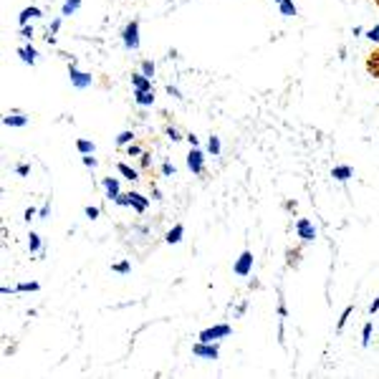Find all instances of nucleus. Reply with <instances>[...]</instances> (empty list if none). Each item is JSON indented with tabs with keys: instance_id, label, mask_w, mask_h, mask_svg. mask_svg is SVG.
<instances>
[{
	"instance_id": "41",
	"label": "nucleus",
	"mask_w": 379,
	"mask_h": 379,
	"mask_svg": "<svg viewBox=\"0 0 379 379\" xmlns=\"http://www.w3.org/2000/svg\"><path fill=\"white\" fill-rule=\"evenodd\" d=\"M187 142H190V144H192V147H197V144H200V142H197V137H195V134H187Z\"/></svg>"
},
{
	"instance_id": "5",
	"label": "nucleus",
	"mask_w": 379,
	"mask_h": 379,
	"mask_svg": "<svg viewBox=\"0 0 379 379\" xmlns=\"http://www.w3.org/2000/svg\"><path fill=\"white\" fill-rule=\"evenodd\" d=\"M202 162H205L202 152H200L197 147H192V149H190V155H187V167H190V172L200 174V172H202Z\"/></svg>"
},
{
	"instance_id": "43",
	"label": "nucleus",
	"mask_w": 379,
	"mask_h": 379,
	"mask_svg": "<svg viewBox=\"0 0 379 379\" xmlns=\"http://www.w3.org/2000/svg\"><path fill=\"white\" fill-rule=\"evenodd\" d=\"M51 215V205H43V210H41V218H48Z\"/></svg>"
},
{
	"instance_id": "26",
	"label": "nucleus",
	"mask_w": 379,
	"mask_h": 379,
	"mask_svg": "<svg viewBox=\"0 0 379 379\" xmlns=\"http://www.w3.org/2000/svg\"><path fill=\"white\" fill-rule=\"evenodd\" d=\"M28 240H31V253L41 250V235H38V233H31V235H28Z\"/></svg>"
},
{
	"instance_id": "16",
	"label": "nucleus",
	"mask_w": 379,
	"mask_h": 379,
	"mask_svg": "<svg viewBox=\"0 0 379 379\" xmlns=\"http://www.w3.org/2000/svg\"><path fill=\"white\" fill-rule=\"evenodd\" d=\"M278 10H281V16H286V18H291V16H296V13H298V8L293 5V0H281V3H278Z\"/></svg>"
},
{
	"instance_id": "19",
	"label": "nucleus",
	"mask_w": 379,
	"mask_h": 379,
	"mask_svg": "<svg viewBox=\"0 0 379 379\" xmlns=\"http://www.w3.org/2000/svg\"><path fill=\"white\" fill-rule=\"evenodd\" d=\"M76 149H79L81 155H94L96 144H94V142H88V139H79V142H76Z\"/></svg>"
},
{
	"instance_id": "2",
	"label": "nucleus",
	"mask_w": 379,
	"mask_h": 379,
	"mask_svg": "<svg viewBox=\"0 0 379 379\" xmlns=\"http://www.w3.org/2000/svg\"><path fill=\"white\" fill-rule=\"evenodd\" d=\"M230 334H233V328L227 326V324H218V326H210V328H205V331L200 334V341H207V344H212V341L225 339V336H230Z\"/></svg>"
},
{
	"instance_id": "13",
	"label": "nucleus",
	"mask_w": 379,
	"mask_h": 379,
	"mask_svg": "<svg viewBox=\"0 0 379 379\" xmlns=\"http://www.w3.org/2000/svg\"><path fill=\"white\" fill-rule=\"evenodd\" d=\"M3 124L5 126H18V129H20V126L28 124V119H25V114H8V117L3 119Z\"/></svg>"
},
{
	"instance_id": "34",
	"label": "nucleus",
	"mask_w": 379,
	"mask_h": 379,
	"mask_svg": "<svg viewBox=\"0 0 379 379\" xmlns=\"http://www.w3.org/2000/svg\"><path fill=\"white\" fill-rule=\"evenodd\" d=\"M167 137L172 139V142H180V139H182V134H180V132H177V129H174V126H167Z\"/></svg>"
},
{
	"instance_id": "28",
	"label": "nucleus",
	"mask_w": 379,
	"mask_h": 379,
	"mask_svg": "<svg viewBox=\"0 0 379 379\" xmlns=\"http://www.w3.org/2000/svg\"><path fill=\"white\" fill-rule=\"evenodd\" d=\"M126 155H129V157H142L144 149L139 147V144H129V147H126Z\"/></svg>"
},
{
	"instance_id": "15",
	"label": "nucleus",
	"mask_w": 379,
	"mask_h": 379,
	"mask_svg": "<svg viewBox=\"0 0 379 379\" xmlns=\"http://www.w3.org/2000/svg\"><path fill=\"white\" fill-rule=\"evenodd\" d=\"M331 177H334V180L346 182V180H351V177H354V170L351 167H334L331 170Z\"/></svg>"
},
{
	"instance_id": "29",
	"label": "nucleus",
	"mask_w": 379,
	"mask_h": 379,
	"mask_svg": "<svg viewBox=\"0 0 379 379\" xmlns=\"http://www.w3.org/2000/svg\"><path fill=\"white\" fill-rule=\"evenodd\" d=\"M84 215H86V218H88V220H96V218H99V215H101V210H99V207H94V205H88V207L84 210Z\"/></svg>"
},
{
	"instance_id": "8",
	"label": "nucleus",
	"mask_w": 379,
	"mask_h": 379,
	"mask_svg": "<svg viewBox=\"0 0 379 379\" xmlns=\"http://www.w3.org/2000/svg\"><path fill=\"white\" fill-rule=\"evenodd\" d=\"M296 233H298L301 240H306V243H311V240L316 238V230H313V225L309 220H298L296 223Z\"/></svg>"
},
{
	"instance_id": "17",
	"label": "nucleus",
	"mask_w": 379,
	"mask_h": 379,
	"mask_svg": "<svg viewBox=\"0 0 379 379\" xmlns=\"http://www.w3.org/2000/svg\"><path fill=\"white\" fill-rule=\"evenodd\" d=\"M134 99H137L139 106H152V104H155V94H152V91H137Z\"/></svg>"
},
{
	"instance_id": "37",
	"label": "nucleus",
	"mask_w": 379,
	"mask_h": 379,
	"mask_svg": "<svg viewBox=\"0 0 379 379\" xmlns=\"http://www.w3.org/2000/svg\"><path fill=\"white\" fill-rule=\"evenodd\" d=\"M20 35L23 38H33V28H31V25H20Z\"/></svg>"
},
{
	"instance_id": "32",
	"label": "nucleus",
	"mask_w": 379,
	"mask_h": 379,
	"mask_svg": "<svg viewBox=\"0 0 379 379\" xmlns=\"http://www.w3.org/2000/svg\"><path fill=\"white\" fill-rule=\"evenodd\" d=\"M61 23H63L61 18H56V20H51V23H48V33H53V35H56V33L61 31Z\"/></svg>"
},
{
	"instance_id": "7",
	"label": "nucleus",
	"mask_w": 379,
	"mask_h": 379,
	"mask_svg": "<svg viewBox=\"0 0 379 379\" xmlns=\"http://www.w3.org/2000/svg\"><path fill=\"white\" fill-rule=\"evenodd\" d=\"M41 16H43V10H41V8H35V5L23 8V10H20V16H18V23H20V25H31V20H38Z\"/></svg>"
},
{
	"instance_id": "31",
	"label": "nucleus",
	"mask_w": 379,
	"mask_h": 379,
	"mask_svg": "<svg viewBox=\"0 0 379 379\" xmlns=\"http://www.w3.org/2000/svg\"><path fill=\"white\" fill-rule=\"evenodd\" d=\"M366 38H369L372 43H379V25H374V28L366 31Z\"/></svg>"
},
{
	"instance_id": "20",
	"label": "nucleus",
	"mask_w": 379,
	"mask_h": 379,
	"mask_svg": "<svg viewBox=\"0 0 379 379\" xmlns=\"http://www.w3.org/2000/svg\"><path fill=\"white\" fill-rule=\"evenodd\" d=\"M38 288H41V283L28 281V283H20V286H16V293H31V291H38Z\"/></svg>"
},
{
	"instance_id": "44",
	"label": "nucleus",
	"mask_w": 379,
	"mask_h": 379,
	"mask_svg": "<svg viewBox=\"0 0 379 379\" xmlns=\"http://www.w3.org/2000/svg\"><path fill=\"white\" fill-rule=\"evenodd\" d=\"M276 3H281V0H276Z\"/></svg>"
},
{
	"instance_id": "27",
	"label": "nucleus",
	"mask_w": 379,
	"mask_h": 379,
	"mask_svg": "<svg viewBox=\"0 0 379 379\" xmlns=\"http://www.w3.org/2000/svg\"><path fill=\"white\" fill-rule=\"evenodd\" d=\"M351 311H354V309L349 306V309H346L344 313H341V319H339V324H336V331H341V328H344V326H346V321H349V316H351Z\"/></svg>"
},
{
	"instance_id": "25",
	"label": "nucleus",
	"mask_w": 379,
	"mask_h": 379,
	"mask_svg": "<svg viewBox=\"0 0 379 379\" xmlns=\"http://www.w3.org/2000/svg\"><path fill=\"white\" fill-rule=\"evenodd\" d=\"M369 339H372V324H364V331H362V346H369Z\"/></svg>"
},
{
	"instance_id": "10",
	"label": "nucleus",
	"mask_w": 379,
	"mask_h": 379,
	"mask_svg": "<svg viewBox=\"0 0 379 379\" xmlns=\"http://www.w3.org/2000/svg\"><path fill=\"white\" fill-rule=\"evenodd\" d=\"M101 185H104V190H106V197L114 202V200H117L121 192H119V182L117 180H114V177H104V180H101Z\"/></svg>"
},
{
	"instance_id": "18",
	"label": "nucleus",
	"mask_w": 379,
	"mask_h": 379,
	"mask_svg": "<svg viewBox=\"0 0 379 379\" xmlns=\"http://www.w3.org/2000/svg\"><path fill=\"white\" fill-rule=\"evenodd\" d=\"M79 8H81V0H66V3H63V8H61V16L69 18V16H73Z\"/></svg>"
},
{
	"instance_id": "3",
	"label": "nucleus",
	"mask_w": 379,
	"mask_h": 379,
	"mask_svg": "<svg viewBox=\"0 0 379 379\" xmlns=\"http://www.w3.org/2000/svg\"><path fill=\"white\" fill-rule=\"evenodd\" d=\"M192 354H195V357H200V359H210V362H215V359L220 357V349H218V344H207V341H200V344L192 346Z\"/></svg>"
},
{
	"instance_id": "24",
	"label": "nucleus",
	"mask_w": 379,
	"mask_h": 379,
	"mask_svg": "<svg viewBox=\"0 0 379 379\" xmlns=\"http://www.w3.org/2000/svg\"><path fill=\"white\" fill-rule=\"evenodd\" d=\"M155 71H157V66H155L152 61H142V73H144V76H149V79H152V76H155Z\"/></svg>"
},
{
	"instance_id": "38",
	"label": "nucleus",
	"mask_w": 379,
	"mask_h": 379,
	"mask_svg": "<svg viewBox=\"0 0 379 379\" xmlns=\"http://www.w3.org/2000/svg\"><path fill=\"white\" fill-rule=\"evenodd\" d=\"M16 172H18L20 177H25V174H28V172H31V167H28V164H20V167H18Z\"/></svg>"
},
{
	"instance_id": "1",
	"label": "nucleus",
	"mask_w": 379,
	"mask_h": 379,
	"mask_svg": "<svg viewBox=\"0 0 379 379\" xmlns=\"http://www.w3.org/2000/svg\"><path fill=\"white\" fill-rule=\"evenodd\" d=\"M121 41H124V48H126V51H137V48H139V23H137V20H132V23L124 25Z\"/></svg>"
},
{
	"instance_id": "9",
	"label": "nucleus",
	"mask_w": 379,
	"mask_h": 379,
	"mask_svg": "<svg viewBox=\"0 0 379 379\" xmlns=\"http://www.w3.org/2000/svg\"><path fill=\"white\" fill-rule=\"evenodd\" d=\"M18 58H20L23 63H28V66H33V63L38 61V51H35L31 43H25V46L18 48Z\"/></svg>"
},
{
	"instance_id": "14",
	"label": "nucleus",
	"mask_w": 379,
	"mask_h": 379,
	"mask_svg": "<svg viewBox=\"0 0 379 379\" xmlns=\"http://www.w3.org/2000/svg\"><path fill=\"white\" fill-rule=\"evenodd\" d=\"M182 235H185V227H182V225H174L172 230L167 233V238H164V240H167L170 245H177V243L182 240Z\"/></svg>"
},
{
	"instance_id": "4",
	"label": "nucleus",
	"mask_w": 379,
	"mask_h": 379,
	"mask_svg": "<svg viewBox=\"0 0 379 379\" xmlns=\"http://www.w3.org/2000/svg\"><path fill=\"white\" fill-rule=\"evenodd\" d=\"M69 76H71V84L76 86V88H88V86H91V73H86V71H79V69H76L73 66V63H71V66H69Z\"/></svg>"
},
{
	"instance_id": "23",
	"label": "nucleus",
	"mask_w": 379,
	"mask_h": 379,
	"mask_svg": "<svg viewBox=\"0 0 379 379\" xmlns=\"http://www.w3.org/2000/svg\"><path fill=\"white\" fill-rule=\"evenodd\" d=\"M220 139L218 137H210V142H207V152H210V155H220Z\"/></svg>"
},
{
	"instance_id": "35",
	"label": "nucleus",
	"mask_w": 379,
	"mask_h": 379,
	"mask_svg": "<svg viewBox=\"0 0 379 379\" xmlns=\"http://www.w3.org/2000/svg\"><path fill=\"white\" fill-rule=\"evenodd\" d=\"M114 205H119V207H126V205H129V195H119L117 200H114Z\"/></svg>"
},
{
	"instance_id": "22",
	"label": "nucleus",
	"mask_w": 379,
	"mask_h": 379,
	"mask_svg": "<svg viewBox=\"0 0 379 379\" xmlns=\"http://www.w3.org/2000/svg\"><path fill=\"white\" fill-rule=\"evenodd\" d=\"M132 139H134V132H121V134H117V147H129Z\"/></svg>"
},
{
	"instance_id": "30",
	"label": "nucleus",
	"mask_w": 379,
	"mask_h": 379,
	"mask_svg": "<svg viewBox=\"0 0 379 379\" xmlns=\"http://www.w3.org/2000/svg\"><path fill=\"white\" fill-rule=\"evenodd\" d=\"M111 271H114V273H129L132 265H129V263H117V265H111Z\"/></svg>"
},
{
	"instance_id": "39",
	"label": "nucleus",
	"mask_w": 379,
	"mask_h": 379,
	"mask_svg": "<svg viewBox=\"0 0 379 379\" xmlns=\"http://www.w3.org/2000/svg\"><path fill=\"white\" fill-rule=\"evenodd\" d=\"M149 164H152V157L144 152V155H142V167H149Z\"/></svg>"
},
{
	"instance_id": "33",
	"label": "nucleus",
	"mask_w": 379,
	"mask_h": 379,
	"mask_svg": "<svg viewBox=\"0 0 379 379\" xmlns=\"http://www.w3.org/2000/svg\"><path fill=\"white\" fill-rule=\"evenodd\" d=\"M174 172H177V170H174V164H170V162H164V164H162V174H164V177H172Z\"/></svg>"
},
{
	"instance_id": "42",
	"label": "nucleus",
	"mask_w": 379,
	"mask_h": 379,
	"mask_svg": "<svg viewBox=\"0 0 379 379\" xmlns=\"http://www.w3.org/2000/svg\"><path fill=\"white\" fill-rule=\"evenodd\" d=\"M369 311H372V313H377V311H379V298H374V301H372V306H369Z\"/></svg>"
},
{
	"instance_id": "6",
	"label": "nucleus",
	"mask_w": 379,
	"mask_h": 379,
	"mask_svg": "<svg viewBox=\"0 0 379 379\" xmlns=\"http://www.w3.org/2000/svg\"><path fill=\"white\" fill-rule=\"evenodd\" d=\"M250 268H253V253H243L238 260H235V265H233V271L238 273V276H248L250 273Z\"/></svg>"
},
{
	"instance_id": "40",
	"label": "nucleus",
	"mask_w": 379,
	"mask_h": 379,
	"mask_svg": "<svg viewBox=\"0 0 379 379\" xmlns=\"http://www.w3.org/2000/svg\"><path fill=\"white\" fill-rule=\"evenodd\" d=\"M167 94H170V96H177V99H180V96H182V94H180V91H177V88H174V86H167Z\"/></svg>"
},
{
	"instance_id": "21",
	"label": "nucleus",
	"mask_w": 379,
	"mask_h": 379,
	"mask_svg": "<svg viewBox=\"0 0 379 379\" xmlns=\"http://www.w3.org/2000/svg\"><path fill=\"white\" fill-rule=\"evenodd\" d=\"M117 170H119V172H121V174L126 177V180H137V170H132V167H129V164H124V162H119V164H117Z\"/></svg>"
},
{
	"instance_id": "11",
	"label": "nucleus",
	"mask_w": 379,
	"mask_h": 379,
	"mask_svg": "<svg viewBox=\"0 0 379 379\" xmlns=\"http://www.w3.org/2000/svg\"><path fill=\"white\" fill-rule=\"evenodd\" d=\"M132 84H134V91H152V79L144 73H134Z\"/></svg>"
},
{
	"instance_id": "12",
	"label": "nucleus",
	"mask_w": 379,
	"mask_h": 379,
	"mask_svg": "<svg viewBox=\"0 0 379 379\" xmlns=\"http://www.w3.org/2000/svg\"><path fill=\"white\" fill-rule=\"evenodd\" d=\"M129 207H134L137 212H144L149 207V200L139 192H129Z\"/></svg>"
},
{
	"instance_id": "36",
	"label": "nucleus",
	"mask_w": 379,
	"mask_h": 379,
	"mask_svg": "<svg viewBox=\"0 0 379 379\" xmlns=\"http://www.w3.org/2000/svg\"><path fill=\"white\" fill-rule=\"evenodd\" d=\"M84 164H86L88 170H94V167H96V159H94V155H84Z\"/></svg>"
}]
</instances>
